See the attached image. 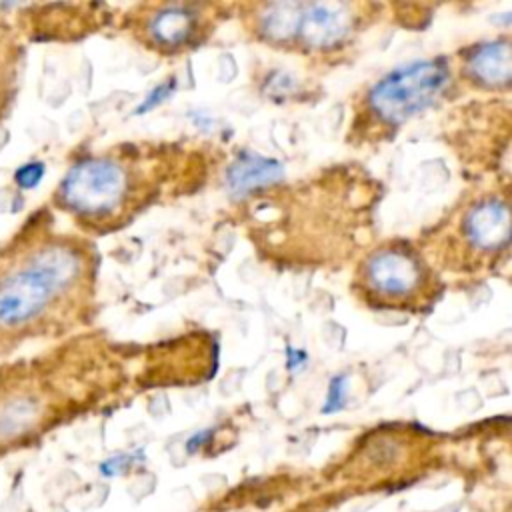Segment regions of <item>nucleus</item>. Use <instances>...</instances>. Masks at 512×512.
Here are the masks:
<instances>
[{
	"mask_svg": "<svg viewBox=\"0 0 512 512\" xmlns=\"http://www.w3.org/2000/svg\"><path fill=\"white\" fill-rule=\"evenodd\" d=\"M354 20V8L342 2H274L262 8L258 30L274 44L330 50L350 36Z\"/></svg>",
	"mask_w": 512,
	"mask_h": 512,
	"instance_id": "obj_2",
	"label": "nucleus"
},
{
	"mask_svg": "<svg viewBox=\"0 0 512 512\" xmlns=\"http://www.w3.org/2000/svg\"><path fill=\"white\" fill-rule=\"evenodd\" d=\"M466 72L472 80H476L482 86H508L512 78L508 40H492L474 48L466 58Z\"/></svg>",
	"mask_w": 512,
	"mask_h": 512,
	"instance_id": "obj_9",
	"label": "nucleus"
},
{
	"mask_svg": "<svg viewBox=\"0 0 512 512\" xmlns=\"http://www.w3.org/2000/svg\"><path fill=\"white\" fill-rule=\"evenodd\" d=\"M356 284L368 302L386 308H418L432 298V274L406 244L374 250L362 262Z\"/></svg>",
	"mask_w": 512,
	"mask_h": 512,
	"instance_id": "obj_4",
	"label": "nucleus"
},
{
	"mask_svg": "<svg viewBox=\"0 0 512 512\" xmlns=\"http://www.w3.org/2000/svg\"><path fill=\"white\" fill-rule=\"evenodd\" d=\"M346 386H348V378L346 374H338L332 378L330 386H328V396H326V404H324V412H336L344 406V398H346Z\"/></svg>",
	"mask_w": 512,
	"mask_h": 512,
	"instance_id": "obj_10",
	"label": "nucleus"
},
{
	"mask_svg": "<svg viewBox=\"0 0 512 512\" xmlns=\"http://www.w3.org/2000/svg\"><path fill=\"white\" fill-rule=\"evenodd\" d=\"M304 360H306V354L302 350H292V348L286 350V368L296 370Z\"/></svg>",
	"mask_w": 512,
	"mask_h": 512,
	"instance_id": "obj_13",
	"label": "nucleus"
},
{
	"mask_svg": "<svg viewBox=\"0 0 512 512\" xmlns=\"http://www.w3.org/2000/svg\"><path fill=\"white\" fill-rule=\"evenodd\" d=\"M86 278V252L70 238L34 234L0 252V352L64 320Z\"/></svg>",
	"mask_w": 512,
	"mask_h": 512,
	"instance_id": "obj_1",
	"label": "nucleus"
},
{
	"mask_svg": "<svg viewBox=\"0 0 512 512\" xmlns=\"http://www.w3.org/2000/svg\"><path fill=\"white\" fill-rule=\"evenodd\" d=\"M462 234L478 252H498L510 240V210L500 198H484L466 210Z\"/></svg>",
	"mask_w": 512,
	"mask_h": 512,
	"instance_id": "obj_6",
	"label": "nucleus"
},
{
	"mask_svg": "<svg viewBox=\"0 0 512 512\" xmlns=\"http://www.w3.org/2000/svg\"><path fill=\"white\" fill-rule=\"evenodd\" d=\"M172 90H174V82H172V80L158 84L154 90L148 92V96H144L142 104L136 108V114H144V112L156 108L160 102H164V100L170 96Z\"/></svg>",
	"mask_w": 512,
	"mask_h": 512,
	"instance_id": "obj_11",
	"label": "nucleus"
},
{
	"mask_svg": "<svg viewBox=\"0 0 512 512\" xmlns=\"http://www.w3.org/2000/svg\"><path fill=\"white\" fill-rule=\"evenodd\" d=\"M200 14L188 4H168L154 10L144 26L146 40L158 50H178L194 42Z\"/></svg>",
	"mask_w": 512,
	"mask_h": 512,
	"instance_id": "obj_7",
	"label": "nucleus"
},
{
	"mask_svg": "<svg viewBox=\"0 0 512 512\" xmlns=\"http://www.w3.org/2000/svg\"><path fill=\"white\" fill-rule=\"evenodd\" d=\"M134 190V176L114 158L76 162L58 188V202L76 218L102 224L122 212Z\"/></svg>",
	"mask_w": 512,
	"mask_h": 512,
	"instance_id": "obj_3",
	"label": "nucleus"
},
{
	"mask_svg": "<svg viewBox=\"0 0 512 512\" xmlns=\"http://www.w3.org/2000/svg\"><path fill=\"white\" fill-rule=\"evenodd\" d=\"M282 174H284V170L278 160L266 158V156H260L254 152H244L228 168L226 184L234 196L242 198L246 194H252V192L272 186L274 182H278L282 178Z\"/></svg>",
	"mask_w": 512,
	"mask_h": 512,
	"instance_id": "obj_8",
	"label": "nucleus"
},
{
	"mask_svg": "<svg viewBox=\"0 0 512 512\" xmlns=\"http://www.w3.org/2000/svg\"><path fill=\"white\" fill-rule=\"evenodd\" d=\"M448 80L450 70L442 60H418L398 66L368 90L366 110L380 126L396 128L432 106Z\"/></svg>",
	"mask_w": 512,
	"mask_h": 512,
	"instance_id": "obj_5",
	"label": "nucleus"
},
{
	"mask_svg": "<svg viewBox=\"0 0 512 512\" xmlns=\"http://www.w3.org/2000/svg\"><path fill=\"white\" fill-rule=\"evenodd\" d=\"M42 164H28V166H24V168H20L18 170V174H16V180H18V184L20 186H24V188H32L34 184H38L40 182V178H42Z\"/></svg>",
	"mask_w": 512,
	"mask_h": 512,
	"instance_id": "obj_12",
	"label": "nucleus"
}]
</instances>
